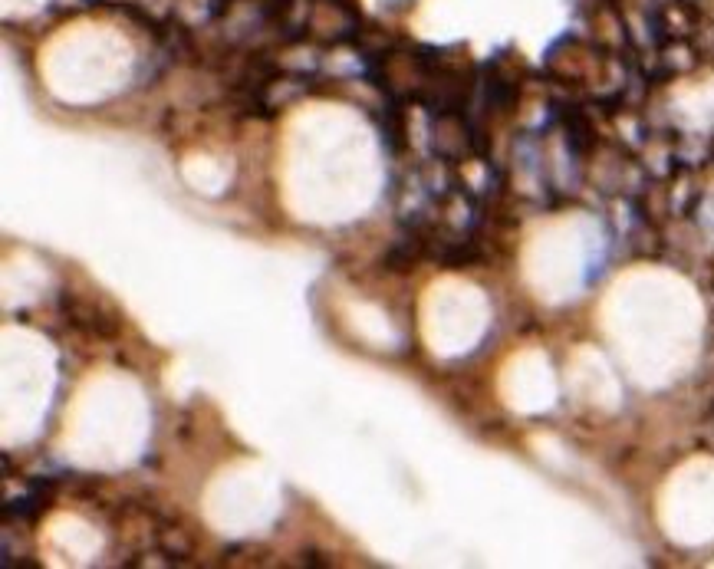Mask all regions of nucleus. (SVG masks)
Listing matches in <instances>:
<instances>
[{
	"label": "nucleus",
	"mask_w": 714,
	"mask_h": 569,
	"mask_svg": "<svg viewBox=\"0 0 714 569\" xmlns=\"http://www.w3.org/2000/svg\"><path fill=\"white\" fill-rule=\"evenodd\" d=\"M566 385L583 402L599 412H616L622 405V385L612 372L609 359L596 346H576L566 359Z\"/></svg>",
	"instance_id": "nucleus-11"
},
{
	"label": "nucleus",
	"mask_w": 714,
	"mask_h": 569,
	"mask_svg": "<svg viewBox=\"0 0 714 569\" xmlns=\"http://www.w3.org/2000/svg\"><path fill=\"white\" fill-rule=\"evenodd\" d=\"M497 395L517 415H540L557 402V372L550 356L537 346L510 352L497 372Z\"/></svg>",
	"instance_id": "nucleus-10"
},
{
	"label": "nucleus",
	"mask_w": 714,
	"mask_h": 569,
	"mask_svg": "<svg viewBox=\"0 0 714 569\" xmlns=\"http://www.w3.org/2000/svg\"><path fill=\"white\" fill-rule=\"evenodd\" d=\"M10 273H17V280L14 277H4V293H7V303H24V300H33L40 293V287L47 283V270H43L40 260H33L30 254H14L7 260V267Z\"/></svg>",
	"instance_id": "nucleus-16"
},
{
	"label": "nucleus",
	"mask_w": 714,
	"mask_h": 569,
	"mask_svg": "<svg viewBox=\"0 0 714 569\" xmlns=\"http://www.w3.org/2000/svg\"><path fill=\"white\" fill-rule=\"evenodd\" d=\"M277 175L283 204L297 221H356L382 188L379 139L356 109L310 102L283 125Z\"/></svg>",
	"instance_id": "nucleus-1"
},
{
	"label": "nucleus",
	"mask_w": 714,
	"mask_h": 569,
	"mask_svg": "<svg viewBox=\"0 0 714 569\" xmlns=\"http://www.w3.org/2000/svg\"><path fill=\"white\" fill-rule=\"evenodd\" d=\"M599 329L642 389H665L691 372L705 336V303L668 267L622 270L599 300Z\"/></svg>",
	"instance_id": "nucleus-2"
},
{
	"label": "nucleus",
	"mask_w": 714,
	"mask_h": 569,
	"mask_svg": "<svg viewBox=\"0 0 714 569\" xmlns=\"http://www.w3.org/2000/svg\"><path fill=\"white\" fill-rule=\"evenodd\" d=\"M152 428V408L129 372H89L66 408L60 451L76 468L119 471L139 458Z\"/></svg>",
	"instance_id": "nucleus-3"
},
{
	"label": "nucleus",
	"mask_w": 714,
	"mask_h": 569,
	"mask_svg": "<svg viewBox=\"0 0 714 569\" xmlns=\"http://www.w3.org/2000/svg\"><path fill=\"white\" fill-rule=\"evenodd\" d=\"M675 116L688 129H708L714 122V83L705 86H682L675 93Z\"/></svg>",
	"instance_id": "nucleus-15"
},
{
	"label": "nucleus",
	"mask_w": 714,
	"mask_h": 569,
	"mask_svg": "<svg viewBox=\"0 0 714 569\" xmlns=\"http://www.w3.org/2000/svg\"><path fill=\"white\" fill-rule=\"evenodd\" d=\"M708 221H711V227H714V191H711V195H708Z\"/></svg>",
	"instance_id": "nucleus-17"
},
{
	"label": "nucleus",
	"mask_w": 714,
	"mask_h": 569,
	"mask_svg": "<svg viewBox=\"0 0 714 569\" xmlns=\"http://www.w3.org/2000/svg\"><path fill=\"white\" fill-rule=\"evenodd\" d=\"M283 491L277 474L264 461L224 464L201 494V514L221 537H254L267 533L280 517Z\"/></svg>",
	"instance_id": "nucleus-6"
},
{
	"label": "nucleus",
	"mask_w": 714,
	"mask_h": 569,
	"mask_svg": "<svg viewBox=\"0 0 714 569\" xmlns=\"http://www.w3.org/2000/svg\"><path fill=\"white\" fill-rule=\"evenodd\" d=\"M43 556L50 566H86L102 550V533L79 514H53L40 533Z\"/></svg>",
	"instance_id": "nucleus-12"
},
{
	"label": "nucleus",
	"mask_w": 714,
	"mask_h": 569,
	"mask_svg": "<svg viewBox=\"0 0 714 569\" xmlns=\"http://www.w3.org/2000/svg\"><path fill=\"white\" fill-rule=\"evenodd\" d=\"M181 175L201 195H221L231 181V165L208 152H188L185 162H181Z\"/></svg>",
	"instance_id": "nucleus-13"
},
{
	"label": "nucleus",
	"mask_w": 714,
	"mask_h": 569,
	"mask_svg": "<svg viewBox=\"0 0 714 569\" xmlns=\"http://www.w3.org/2000/svg\"><path fill=\"white\" fill-rule=\"evenodd\" d=\"M343 316H346L349 329H353L362 343H369L372 349H389L395 343L389 316H385L379 306H372V303H346Z\"/></svg>",
	"instance_id": "nucleus-14"
},
{
	"label": "nucleus",
	"mask_w": 714,
	"mask_h": 569,
	"mask_svg": "<svg viewBox=\"0 0 714 569\" xmlns=\"http://www.w3.org/2000/svg\"><path fill=\"white\" fill-rule=\"evenodd\" d=\"M56 385V352L50 339L24 326H4L0 349V421L4 441L20 445L37 435Z\"/></svg>",
	"instance_id": "nucleus-5"
},
{
	"label": "nucleus",
	"mask_w": 714,
	"mask_h": 569,
	"mask_svg": "<svg viewBox=\"0 0 714 569\" xmlns=\"http://www.w3.org/2000/svg\"><path fill=\"white\" fill-rule=\"evenodd\" d=\"M659 527L678 546H705L714 540V458L698 454L665 477Z\"/></svg>",
	"instance_id": "nucleus-9"
},
{
	"label": "nucleus",
	"mask_w": 714,
	"mask_h": 569,
	"mask_svg": "<svg viewBox=\"0 0 714 569\" xmlns=\"http://www.w3.org/2000/svg\"><path fill=\"white\" fill-rule=\"evenodd\" d=\"M603 250V231L589 214H560L530 227L520 273L540 303H566L586 287Z\"/></svg>",
	"instance_id": "nucleus-4"
},
{
	"label": "nucleus",
	"mask_w": 714,
	"mask_h": 569,
	"mask_svg": "<svg viewBox=\"0 0 714 569\" xmlns=\"http://www.w3.org/2000/svg\"><path fill=\"white\" fill-rule=\"evenodd\" d=\"M425 346L441 359H455L481 343L491 326V300L478 283L464 277H438L428 283L418 306Z\"/></svg>",
	"instance_id": "nucleus-8"
},
{
	"label": "nucleus",
	"mask_w": 714,
	"mask_h": 569,
	"mask_svg": "<svg viewBox=\"0 0 714 569\" xmlns=\"http://www.w3.org/2000/svg\"><path fill=\"white\" fill-rule=\"evenodd\" d=\"M43 76L56 99L73 106H93L116 96L132 76V50L119 37H99L96 50L86 37H60L47 50Z\"/></svg>",
	"instance_id": "nucleus-7"
}]
</instances>
